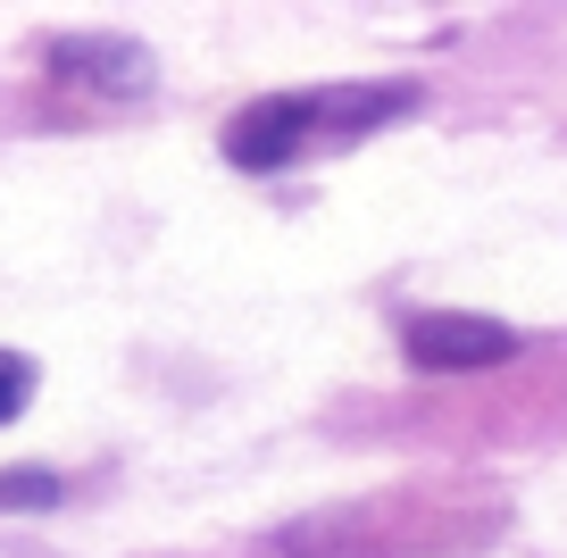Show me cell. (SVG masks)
<instances>
[{
  "instance_id": "1",
  "label": "cell",
  "mask_w": 567,
  "mask_h": 558,
  "mask_svg": "<svg viewBox=\"0 0 567 558\" xmlns=\"http://www.w3.org/2000/svg\"><path fill=\"white\" fill-rule=\"evenodd\" d=\"M417 84H359V92H276V101H250L226 125V158L243 175H276L309 151L318 134H368L384 117H409Z\"/></svg>"
},
{
  "instance_id": "2",
  "label": "cell",
  "mask_w": 567,
  "mask_h": 558,
  "mask_svg": "<svg viewBox=\"0 0 567 558\" xmlns=\"http://www.w3.org/2000/svg\"><path fill=\"white\" fill-rule=\"evenodd\" d=\"M401 350H409V366H425V375H476V366L517 359V333L501 326V317L417 309V317H401Z\"/></svg>"
},
{
  "instance_id": "3",
  "label": "cell",
  "mask_w": 567,
  "mask_h": 558,
  "mask_svg": "<svg viewBox=\"0 0 567 558\" xmlns=\"http://www.w3.org/2000/svg\"><path fill=\"white\" fill-rule=\"evenodd\" d=\"M42 68H51V84L109 92V101L151 92V59H142L134 42H51V51H42Z\"/></svg>"
},
{
  "instance_id": "4",
  "label": "cell",
  "mask_w": 567,
  "mask_h": 558,
  "mask_svg": "<svg viewBox=\"0 0 567 558\" xmlns=\"http://www.w3.org/2000/svg\"><path fill=\"white\" fill-rule=\"evenodd\" d=\"M68 484L51 467H0V508H59Z\"/></svg>"
},
{
  "instance_id": "5",
  "label": "cell",
  "mask_w": 567,
  "mask_h": 558,
  "mask_svg": "<svg viewBox=\"0 0 567 558\" xmlns=\"http://www.w3.org/2000/svg\"><path fill=\"white\" fill-rule=\"evenodd\" d=\"M25 401H34V366H25L18 350H0V425L25 417Z\"/></svg>"
}]
</instances>
